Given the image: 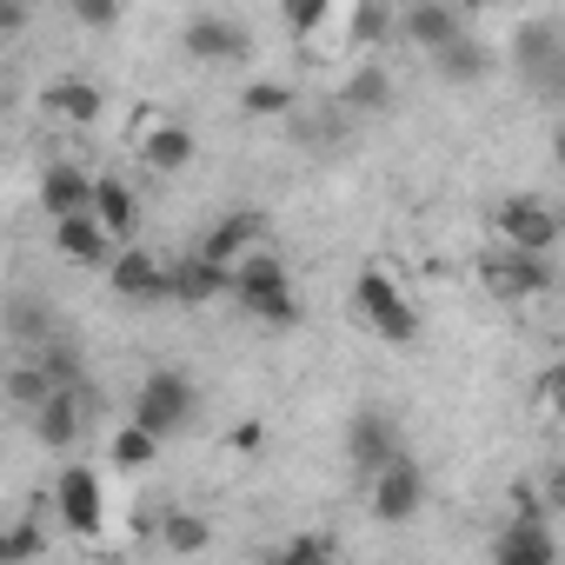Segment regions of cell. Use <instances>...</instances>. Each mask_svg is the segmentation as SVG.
I'll use <instances>...</instances> for the list:
<instances>
[{
    "mask_svg": "<svg viewBox=\"0 0 565 565\" xmlns=\"http://www.w3.org/2000/svg\"><path fill=\"white\" fill-rule=\"evenodd\" d=\"M233 300L246 320H266V327H294L300 320V300H294V279L266 246H253L239 266H233Z\"/></svg>",
    "mask_w": 565,
    "mask_h": 565,
    "instance_id": "obj_1",
    "label": "cell"
},
{
    "mask_svg": "<svg viewBox=\"0 0 565 565\" xmlns=\"http://www.w3.org/2000/svg\"><path fill=\"white\" fill-rule=\"evenodd\" d=\"M353 313H360V327H366L373 340H386V347H413V340H419V307L393 287L380 266H366V273L353 279Z\"/></svg>",
    "mask_w": 565,
    "mask_h": 565,
    "instance_id": "obj_2",
    "label": "cell"
},
{
    "mask_svg": "<svg viewBox=\"0 0 565 565\" xmlns=\"http://www.w3.org/2000/svg\"><path fill=\"white\" fill-rule=\"evenodd\" d=\"M193 406H200V399H193V380H186V373H167V366H160V373H147V380H140V393H134V419H140V426H153L160 439H173V433L193 419Z\"/></svg>",
    "mask_w": 565,
    "mask_h": 565,
    "instance_id": "obj_3",
    "label": "cell"
},
{
    "mask_svg": "<svg viewBox=\"0 0 565 565\" xmlns=\"http://www.w3.org/2000/svg\"><path fill=\"white\" fill-rule=\"evenodd\" d=\"M107 287L127 307H160V300H173V266H160L147 246H120L107 266Z\"/></svg>",
    "mask_w": 565,
    "mask_h": 565,
    "instance_id": "obj_4",
    "label": "cell"
},
{
    "mask_svg": "<svg viewBox=\"0 0 565 565\" xmlns=\"http://www.w3.org/2000/svg\"><path fill=\"white\" fill-rule=\"evenodd\" d=\"M479 279H486V294H492V300H532V294L552 287L545 253H525V246H512V239H505L499 253L479 259Z\"/></svg>",
    "mask_w": 565,
    "mask_h": 565,
    "instance_id": "obj_5",
    "label": "cell"
},
{
    "mask_svg": "<svg viewBox=\"0 0 565 565\" xmlns=\"http://www.w3.org/2000/svg\"><path fill=\"white\" fill-rule=\"evenodd\" d=\"M366 486H373V519H380V525H406V519L426 505V472H419V459H406V452H393Z\"/></svg>",
    "mask_w": 565,
    "mask_h": 565,
    "instance_id": "obj_6",
    "label": "cell"
},
{
    "mask_svg": "<svg viewBox=\"0 0 565 565\" xmlns=\"http://www.w3.org/2000/svg\"><path fill=\"white\" fill-rule=\"evenodd\" d=\"M54 253L61 259H74V266H114V253H120V239H114V226L87 206V213H61L54 220Z\"/></svg>",
    "mask_w": 565,
    "mask_h": 565,
    "instance_id": "obj_7",
    "label": "cell"
},
{
    "mask_svg": "<svg viewBox=\"0 0 565 565\" xmlns=\"http://www.w3.org/2000/svg\"><path fill=\"white\" fill-rule=\"evenodd\" d=\"M180 41H186L193 61H213V67H239V61H253V34H246L239 21H226V14H193Z\"/></svg>",
    "mask_w": 565,
    "mask_h": 565,
    "instance_id": "obj_8",
    "label": "cell"
},
{
    "mask_svg": "<svg viewBox=\"0 0 565 565\" xmlns=\"http://www.w3.org/2000/svg\"><path fill=\"white\" fill-rule=\"evenodd\" d=\"M499 239H512V246H525V253H545V246H558V213L545 206V200H532V193H512V200H499Z\"/></svg>",
    "mask_w": 565,
    "mask_h": 565,
    "instance_id": "obj_9",
    "label": "cell"
},
{
    "mask_svg": "<svg viewBox=\"0 0 565 565\" xmlns=\"http://www.w3.org/2000/svg\"><path fill=\"white\" fill-rule=\"evenodd\" d=\"M54 512H61V525H67V532H81V539H94V532H100V519H107V499H100V479H94L87 466H67V472L54 479Z\"/></svg>",
    "mask_w": 565,
    "mask_h": 565,
    "instance_id": "obj_10",
    "label": "cell"
},
{
    "mask_svg": "<svg viewBox=\"0 0 565 565\" xmlns=\"http://www.w3.org/2000/svg\"><path fill=\"white\" fill-rule=\"evenodd\" d=\"M393 452H399L393 419H386L380 406H360V413H353V426H347V459H353V472H360V479H373Z\"/></svg>",
    "mask_w": 565,
    "mask_h": 565,
    "instance_id": "obj_11",
    "label": "cell"
},
{
    "mask_svg": "<svg viewBox=\"0 0 565 565\" xmlns=\"http://www.w3.org/2000/svg\"><path fill=\"white\" fill-rule=\"evenodd\" d=\"M492 558H499V565H552L558 545H552V532H545V512H519V519L499 532Z\"/></svg>",
    "mask_w": 565,
    "mask_h": 565,
    "instance_id": "obj_12",
    "label": "cell"
},
{
    "mask_svg": "<svg viewBox=\"0 0 565 565\" xmlns=\"http://www.w3.org/2000/svg\"><path fill=\"white\" fill-rule=\"evenodd\" d=\"M220 294H233V266H226V259L193 253V259L173 266V307H206V300H220Z\"/></svg>",
    "mask_w": 565,
    "mask_h": 565,
    "instance_id": "obj_13",
    "label": "cell"
},
{
    "mask_svg": "<svg viewBox=\"0 0 565 565\" xmlns=\"http://www.w3.org/2000/svg\"><path fill=\"white\" fill-rule=\"evenodd\" d=\"M399 28H406V41H419L426 54H439V47H452V41L466 34V21H459L452 0H413Z\"/></svg>",
    "mask_w": 565,
    "mask_h": 565,
    "instance_id": "obj_14",
    "label": "cell"
},
{
    "mask_svg": "<svg viewBox=\"0 0 565 565\" xmlns=\"http://www.w3.org/2000/svg\"><path fill=\"white\" fill-rule=\"evenodd\" d=\"M253 246H266V213H226V220L206 226V239H200V253H206V259H226V266H239Z\"/></svg>",
    "mask_w": 565,
    "mask_h": 565,
    "instance_id": "obj_15",
    "label": "cell"
},
{
    "mask_svg": "<svg viewBox=\"0 0 565 565\" xmlns=\"http://www.w3.org/2000/svg\"><path fill=\"white\" fill-rule=\"evenodd\" d=\"M81 413H87V393H67V386H61V393L41 399L28 419H34V439H41V446H74V439H81Z\"/></svg>",
    "mask_w": 565,
    "mask_h": 565,
    "instance_id": "obj_16",
    "label": "cell"
},
{
    "mask_svg": "<svg viewBox=\"0 0 565 565\" xmlns=\"http://www.w3.org/2000/svg\"><path fill=\"white\" fill-rule=\"evenodd\" d=\"M41 206H47V220L87 213V206H94V180H87L81 167H47V173H41Z\"/></svg>",
    "mask_w": 565,
    "mask_h": 565,
    "instance_id": "obj_17",
    "label": "cell"
},
{
    "mask_svg": "<svg viewBox=\"0 0 565 565\" xmlns=\"http://www.w3.org/2000/svg\"><path fill=\"white\" fill-rule=\"evenodd\" d=\"M140 160H147L153 173H180V167L193 160V134H186V127H173V120H160V127H147Z\"/></svg>",
    "mask_w": 565,
    "mask_h": 565,
    "instance_id": "obj_18",
    "label": "cell"
},
{
    "mask_svg": "<svg viewBox=\"0 0 565 565\" xmlns=\"http://www.w3.org/2000/svg\"><path fill=\"white\" fill-rule=\"evenodd\" d=\"M160 433L153 426H140V419H127L120 433H114V446H107V459H114V472H147L153 459H160Z\"/></svg>",
    "mask_w": 565,
    "mask_h": 565,
    "instance_id": "obj_19",
    "label": "cell"
},
{
    "mask_svg": "<svg viewBox=\"0 0 565 565\" xmlns=\"http://www.w3.org/2000/svg\"><path fill=\"white\" fill-rule=\"evenodd\" d=\"M47 114L87 127V120H100V87H87V81H54V87H47Z\"/></svg>",
    "mask_w": 565,
    "mask_h": 565,
    "instance_id": "obj_20",
    "label": "cell"
},
{
    "mask_svg": "<svg viewBox=\"0 0 565 565\" xmlns=\"http://www.w3.org/2000/svg\"><path fill=\"white\" fill-rule=\"evenodd\" d=\"M94 213L114 226V239H127V233H134V220H140L134 186H127V180H94Z\"/></svg>",
    "mask_w": 565,
    "mask_h": 565,
    "instance_id": "obj_21",
    "label": "cell"
},
{
    "mask_svg": "<svg viewBox=\"0 0 565 565\" xmlns=\"http://www.w3.org/2000/svg\"><path fill=\"white\" fill-rule=\"evenodd\" d=\"M433 67H439V81L466 87V81H479V74H486V47H479L472 34H459L452 47H439V54H433Z\"/></svg>",
    "mask_w": 565,
    "mask_h": 565,
    "instance_id": "obj_22",
    "label": "cell"
},
{
    "mask_svg": "<svg viewBox=\"0 0 565 565\" xmlns=\"http://www.w3.org/2000/svg\"><path fill=\"white\" fill-rule=\"evenodd\" d=\"M54 393H61V386L47 380V366H41L34 353H28V360H21V366L8 373V399H14L21 413H34V406H41V399H54Z\"/></svg>",
    "mask_w": 565,
    "mask_h": 565,
    "instance_id": "obj_23",
    "label": "cell"
},
{
    "mask_svg": "<svg viewBox=\"0 0 565 565\" xmlns=\"http://www.w3.org/2000/svg\"><path fill=\"white\" fill-rule=\"evenodd\" d=\"M160 545H167V552H206V545H213V525L193 519V512H167V519H160Z\"/></svg>",
    "mask_w": 565,
    "mask_h": 565,
    "instance_id": "obj_24",
    "label": "cell"
},
{
    "mask_svg": "<svg viewBox=\"0 0 565 565\" xmlns=\"http://www.w3.org/2000/svg\"><path fill=\"white\" fill-rule=\"evenodd\" d=\"M333 14V0H279V21L294 34H320V21Z\"/></svg>",
    "mask_w": 565,
    "mask_h": 565,
    "instance_id": "obj_25",
    "label": "cell"
},
{
    "mask_svg": "<svg viewBox=\"0 0 565 565\" xmlns=\"http://www.w3.org/2000/svg\"><path fill=\"white\" fill-rule=\"evenodd\" d=\"M239 107H246V114H287V107H294V87L259 81V87H246V94H239Z\"/></svg>",
    "mask_w": 565,
    "mask_h": 565,
    "instance_id": "obj_26",
    "label": "cell"
},
{
    "mask_svg": "<svg viewBox=\"0 0 565 565\" xmlns=\"http://www.w3.org/2000/svg\"><path fill=\"white\" fill-rule=\"evenodd\" d=\"M347 107H386V74L380 67H360L347 81Z\"/></svg>",
    "mask_w": 565,
    "mask_h": 565,
    "instance_id": "obj_27",
    "label": "cell"
},
{
    "mask_svg": "<svg viewBox=\"0 0 565 565\" xmlns=\"http://www.w3.org/2000/svg\"><path fill=\"white\" fill-rule=\"evenodd\" d=\"M393 34V14L380 8V0H360V14H353V41H386Z\"/></svg>",
    "mask_w": 565,
    "mask_h": 565,
    "instance_id": "obj_28",
    "label": "cell"
},
{
    "mask_svg": "<svg viewBox=\"0 0 565 565\" xmlns=\"http://www.w3.org/2000/svg\"><path fill=\"white\" fill-rule=\"evenodd\" d=\"M74 21L94 28V34H107V28L120 21V0H74Z\"/></svg>",
    "mask_w": 565,
    "mask_h": 565,
    "instance_id": "obj_29",
    "label": "cell"
},
{
    "mask_svg": "<svg viewBox=\"0 0 565 565\" xmlns=\"http://www.w3.org/2000/svg\"><path fill=\"white\" fill-rule=\"evenodd\" d=\"M14 333H21V340H28V347H47V340H54V333H47V320H41V307H34V300H21V307H14Z\"/></svg>",
    "mask_w": 565,
    "mask_h": 565,
    "instance_id": "obj_30",
    "label": "cell"
},
{
    "mask_svg": "<svg viewBox=\"0 0 565 565\" xmlns=\"http://www.w3.org/2000/svg\"><path fill=\"white\" fill-rule=\"evenodd\" d=\"M34 552H41V532H34V525H14L8 539H0V558H8V565H14V558H34Z\"/></svg>",
    "mask_w": 565,
    "mask_h": 565,
    "instance_id": "obj_31",
    "label": "cell"
},
{
    "mask_svg": "<svg viewBox=\"0 0 565 565\" xmlns=\"http://www.w3.org/2000/svg\"><path fill=\"white\" fill-rule=\"evenodd\" d=\"M327 552H333V539H327V532H307V539H294V545H279L273 558H327Z\"/></svg>",
    "mask_w": 565,
    "mask_h": 565,
    "instance_id": "obj_32",
    "label": "cell"
},
{
    "mask_svg": "<svg viewBox=\"0 0 565 565\" xmlns=\"http://www.w3.org/2000/svg\"><path fill=\"white\" fill-rule=\"evenodd\" d=\"M539 399H545V406H552V413L565 419V366H552V373L539 380Z\"/></svg>",
    "mask_w": 565,
    "mask_h": 565,
    "instance_id": "obj_33",
    "label": "cell"
},
{
    "mask_svg": "<svg viewBox=\"0 0 565 565\" xmlns=\"http://www.w3.org/2000/svg\"><path fill=\"white\" fill-rule=\"evenodd\" d=\"M28 28V0H0V34H21Z\"/></svg>",
    "mask_w": 565,
    "mask_h": 565,
    "instance_id": "obj_34",
    "label": "cell"
},
{
    "mask_svg": "<svg viewBox=\"0 0 565 565\" xmlns=\"http://www.w3.org/2000/svg\"><path fill=\"white\" fill-rule=\"evenodd\" d=\"M545 505H552V512H565V459H558V466H552V479H545Z\"/></svg>",
    "mask_w": 565,
    "mask_h": 565,
    "instance_id": "obj_35",
    "label": "cell"
},
{
    "mask_svg": "<svg viewBox=\"0 0 565 565\" xmlns=\"http://www.w3.org/2000/svg\"><path fill=\"white\" fill-rule=\"evenodd\" d=\"M552 153H558V167H565V134H558V140H552Z\"/></svg>",
    "mask_w": 565,
    "mask_h": 565,
    "instance_id": "obj_36",
    "label": "cell"
}]
</instances>
